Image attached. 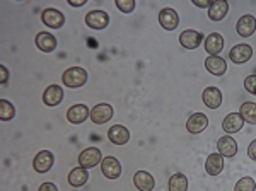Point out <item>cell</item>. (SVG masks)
<instances>
[{
	"instance_id": "1",
	"label": "cell",
	"mask_w": 256,
	"mask_h": 191,
	"mask_svg": "<svg viewBox=\"0 0 256 191\" xmlns=\"http://www.w3.org/2000/svg\"><path fill=\"white\" fill-rule=\"evenodd\" d=\"M62 82L70 89H77V87H82L88 82V72L82 67H70L62 76Z\"/></svg>"
},
{
	"instance_id": "2",
	"label": "cell",
	"mask_w": 256,
	"mask_h": 191,
	"mask_svg": "<svg viewBox=\"0 0 256 191\" xmlns=\"http://www.w3.org/2000/svg\"><path fill=\"white\" fill-rule=\"evenodd\" d=\"M111 118H113V108L110 104H106V102L96 104L90 110V122L94 124H104V123H108Z\"/></svg>"
},
{
	"instance_id": "3",
	"label": "cell",
	"mask_w": 256,
	"mask_h": 191,
	"mask_svg": "<svg viewBox=\"0 0 256 191\" xmlns=\"http://www.w3.org/2000/svg\"><path fill=\"white\" fill-rule=\"evenodd\" d=\"M86 24L90 29H96V31H102L110 24V16L104 10H90L86 16Z\"/></svg>"
},
{
	"instance_id": "4",
	"label": "cell",
	"mask_w": 256,
	"mask_h": 191,
	"mask_svg": "<svg viewBox=\"0 0 256 191\" xmlns=\"http://www.w3.org/2000/svg\"><path fill=\"white\" fill-rule=\"evenodd\" d=\"M99 162H102V157H101V150L96 147H89L86 150L80 152L79 156V166L80 168H86V169H90L94 166H98Z\"/></svg>"
},
{
	"instance_id": "5",
	"label": "cell",
	"mask_w": 256,
	"mask_h": 191,
	"mask_svg": "<svg viewBox=\"0 0 256 191\" xmlns=\"http://www.w3.org/2000/svg\"><path fill=\"white\" fill-rule=\"evenodd\" d=\"M101 171L106 176V180H118L120 174H122V164L116 157L108 156L102 159L101 162Z\"/></svg>"
},
{
	"instance_id": "6",
	"label": "cell",
	"mask_w": 256,
	"mask_h": 191,
	"mask_svg": "<svg viewBox=\"0 0 256 191\" xmlns=\"http://www.w3.org/2000/svg\"><path fill=\"white\" fill-rule=\"evenodd\" d=\"M251 56H253V48L246 43L236 44V46L229 52V60L232 62V64H238V65L246 64Z\"/></svg>"
},
{
	"instance_id": "7",
	"label": "cell",
	"mask_w": 256,
	"mask_h": 191,
	"mask_svg": "<svg viewBox=\"0 0 256 191\" xmlns=\"http://www.w3.org/2000/svg\"><path fill=\"white\" fill-rule=\"evenodd\" d=\"M41 20H43L44 26L52 29H60L65 24V16L56 9H44L41 14Z\"/></svg>"
},
{
	"instance_id": "8",
	"label": "cell",
	"mask_w": 256,
	"mask_h": 191,
	"mask_svg": "<svg viewBox=\"0 0 256 191\" xmlns=\"http://www.w3.org/2000/svg\"><path fill=\"white\" fill-rule=\"evenodd\" d=\"M236 31L239 36L242 38H250V36L254 34L256 31V18L251 14H246V16H241L236 24Z\"/></svg>"
},
{
	"instance_id": "9",
	"label": "cell",
	"mask_w": 256,
	"mask_h": 191,
	"mask_svg": "<svg viewBox=\"0 0 256 191\" xmlns=\"http://www.w3.org/2000/svg\"><path fill=\"white\" fill-rule=\"evenodd\" d=\"M204 41V34L200 31H193V29H186L180 34V43L183 48L186 50H195L202 44Z\"/></svg>"
},
{
	"instance_id": "10",
	"label": "cell",
	"mask_w": 256,
	"mask_h": 191,
	"mask_svg": "<svg viewBox=\"0 0 256 191\" xmlns=\"http://www.w3.org/2000/svg\"><path fill=\"white\" fill-rule=\"evenodd\" d=\"M53 160H55V157H53L52 152H50V150H41V152H38V156L34 157V160H32V168H34L36 172L44 174V172H48L50 169H52Z\"/></svg>"
},
{
	"instance_id": "11",
	"label": "cell",
	"mask_w": 256,
	"mask_h": 191,
	"mask_svg": "<svg viewBox=\"0 0 256 191\" xmlns=\"http://www.w3.org/2000/svg\"><path fill=\"white\" fill-rule=\"evenodd\" d=\"M159 22L166 31H172V29H176L178 24H180V16H178V12L174 9L166 7V9H162L159 12Z\"/></svg>"
},
{
	"instance_id": "12",
	"label": "cell",
	"mask_w": 256,
	"mask_h": 191,
	"mask_svg": "<svg viewBox=\"0 0 256 191\" xmlns=\"http://www.w3.org/2000/svg\"><path fill=\"white\" fill-rule=\"evenodd\" d=\"M207 126H208V118H207V114H204V113L192 114L186 122V130L193 135L202 134Z\"/></svg>"
},
{
	"instance_id": "13",
	"label": "cell",
	"mask_w": 256,
	"mask_h": 191,
	"mask_svg": "<svg viewBox=\"0 0 256 191\" xmlns=\"http://www.w3.org/2000/svg\"><path fill=\"white\" fill-rule=\"evenodd\" d=\"M90 118V110L86 104H76L67 111V120L72 124H82Z\"/></svg>"
},
{
	"instance_id": "14",
	"label": "cell",
	"mask_w": 256,
	"mask_h": 191,
	"mask_svg": "<svg viewBox=\"0 0 256 191\" xmlns=\"http://www.w3.org/2000/svg\"><path fill=\"white\" fill-rule=\"evenodd\" d=\"M64 101V89H62L60 86H48L46 89H44L43 92V102L46 106H58L60 102Z\"/></svg>"
},
{
	"instance_id": "15",
	"label": "cell",
	"mask_w": 256,
	"mask_h": 191,
	"mask_svg": "<svg viewBox=\"0 0 256 191\" xmlns=\"http://www.w3.org/2000/svg\"><path fill=\"white\" fill-rule=\"evenodd\" d=\"M242 126H244V120H242V116L239 113L227 114L224 118V122H222V128H224V132L227 135L238 134V132L242 130Z\"/></svg>"
},
{
	"instance_id": "16",
	"label": "cell",
	"mask_w": 256,
	"mask_h": 191,
	"mask_svg": "<svg viewBox=\"0 0 256 191\" xmlns=\"http://www.w3.org/2000/svg\"><path fill=\"white\" fill-rule=\"evenodd\" d=\"M222 169H224V156L218 152L210 154L207 160H205V171H207V174H210V176H218L222 172Z\"/></svg>"
},
{
	"instance_id": "17",
	"label": "cell",
	"mask_w": 256,
	"mask_h": 191,
	"mask_svg": "<svg viewBox=\"0 0 256 191\" xmlns=\"http://www.w3.org/2000/svg\"><path fill=\"white\" fill-rule=\"evenodd\" d=\"M108 138L114 145H125L130 140V132L123 124H113L108 130Z\"/></svg>"
},
{
	"instance_id": "18",
	"label": "cell",
	"mask_w": 256,
	"mask_h": 191,
	"mask_svg": "<svg viewBox=\"0 0 256 191\" xmlns=\"http://www.w3.org/2000/svg\"><path fill=\"white\" fill-rule=\"evenodd\" d=\"M224 50V38L218 32H212L205 38V52L208 53L210 56H217L218 53Z\"/></svg>"
},
{
	"instance_id": "19",
	"label": "cell",
	"mask_w": 256,
	"mask_h": 191,
	"mask_svg": "<svg viewBox=\"0 0 256 191\" xmlns=\"http://www.w3.org/2000/svg\"><path fill=\"white\" fill-rule=\"evenodd\" d=\"M217 150L224 157H234L238 154V142L230 135H224V136L218 138Z\"/></svg>"
},
{
	"instance_id": "20",
	"label": "cell",
	"mask_w": 256,
	"mask_h": 191,
	"mask_svg": "<svg viewBox=\"0 0 256 191\" xmlns=\"http://www.w3.org/2000/svg\"><path fill=\"white\" fill-rule=\"evenodd\" d=\"M34 43H36V46L44 53H52L53 50L56 48V38L52 34V32H46V31L38 32L34 38Z\"/></svg>"
},
{
	"instance_id": "21",
	"label": "cell",
	"mask_w": 256,
	"mask_h": 191,
	"mask_svg": "<svg viewBox=\"0 0 256 191\" xmlns=\"http://www.w3.org/2000/svg\"><path fill=\"white\" fill-rule=\"evenodd\" d=\"M202 99H204V104L210 108V110H217L218 106L222 104V92L217 89V87H207L202 94Z\"/></svg>"
},
{
	"instance_id": "22",
	"label": "cell",
	"mask_w": 256,
	"mask_h": 191,
	"mask_svg": "<svg viewBox=\"0 0 256 191\" xmlns=\"http://www.w3.org/2000/svg\"><path fill=\"white\" fill-rule=\"evenodd\" d=\"M134 184L138 191H152L156 186V181L147 171H137L134 176Z\"/></svg>"
},
{
	"instance_id": "23",
	"label": "cell",
	"mask_w": 256,
	"mask_h": 191,
	"mask_svg": "<svg viewBox=\"0 0 256 191\" xmlns=\"http://www.w3.org/2000/svg\"><path fill=\"white\" fill-rule=\"evenodd\" d=\"M205 68H207L212 76L220 77V76H224L227 70V62L220 56H208L207 60H205Z\"/></svg>"
},
{
	"instance_id": "24",
	"label": "cell",
	"mask_w": 256,
	"mask_h": 191,
	"mask_svg": "<svg viewBox=\"0 0 256 191\" xmlns=\"http://www.w3.org/2000/svg\"><path fill=\"white\" fill-rule=\"evenodd\" d=\"M89 180V172L86 168H76L72 169V171L68 172V184L74 186V188H80V186H84L86 182Z\"/></svg>"
},
{
	"instance_id": "25",
	"label": "cell",
	"mask_w": 256,
	"mask_h": 191,
	"mask_svg": "<svg viewBox=\"0 0 256 191\" xmlns=\"http://www.w3.org/2000/svg\"><path fill=\"white\" fill-rule=\"evenodd\" d=\"M227 12H229V2L216 0V2H212V6L208 9V18L212 20H222L227 16Z\"/></svg>"
},
{
	"instance_id": "26",
	"label": "cell",
	"mask_w": 256,
	"mask_h": 191,
	"mask_svg": "<svg viewBox=\"0 0 256 191\" xmlns=\"http://www.w3.org/2000/svg\"><path fill=\"white\" fill-rule=\"evenodd\" d=\"M169 191H188V178L181 172H176L169 178Z\"/></svg>"
},
{
	"instance_id": "27",
	"label": "cell",
	"mask_w": 256,
	"mask_h": 191,
	"mask_svg": "<svg viewBox=\"0 0 256 191\" xmlns=\"http://www.w3.org/2000/svg\"><path fill=\"white\" fill-rule=\"evenodd\" d=\"M239 114L242 116V120L251 124H256V102H242L241 110H239Z\"/></svg>"
},
{
	"instance_id": "28",
	"label": "cell",
	"mask_w": 256,
	"mask_h": 191,
	"mask_svg": "<svg viewBox=\"0 0 256 191\" xmlns=\"http://www.w3.org/2000/svg\"><path fill=\"white\" fill-rule=\"evenodd\" d=\"M14 116H16L14 106H12L7 99H0V120H2V122H10Z\"/></svg>"
},
{
	"instance_id": "29",
	"label": "cell",
	"mask_w": 256,
	"mask_h": 191,
	"mask_svg": "<svg viewBox=\"0 0 256 191\" xmlns=\"http://www.w3.org/2000/svg\"><path fill=\"white\" fill-rule=\"evenodd\" d=\"M234 191H256V181L251 176L241 178L234 186Z\"/></svg>"
},
{
	"instance_id": "30",
	"label": "cell",
	"mask_w": 256,
	"mask_h": 191,
	"mask_svg": "<svg viewBox=\"0 0 256 191\" xmlns=\"http://www.w3.org/2000/svg\"><path fill=\"white\" fill-rule=\"evenodd\" d=\"M116 7L118 10L125 12V14H130L135 9V2L134 0H116Z\"/></svg>"
},
{
	"instance_id": "31",
	"label": "cell",
	"mask_w": 256,
	"mask_h": 191,
	"mask_svg": "<svg viewBox=\"0 0 256 191\" xmlns=\"http://www.w3.org/2000/svg\"><path fill=\"white\" fill-rule=\"evenodd\" d=\"M244 89L250 94L256 96V74H254V76H248L244 78Z\"/></svg>"
},
{
	"instance_id": "32",
	"label": "cell",
	"mask_w": 256,
	"mask_h": 191,
	"mask_svg": "<svg viewBox=\"0 0 256 191\" xmlns=\"http://www.w3.org/2000/svg\"><path fill=\"white\" fill-rule=\"evenodd\" d=\"M248 156H250L251 160H254V162H256V138L250 145H248Z\"/></svg>"
},
{
	"instance_id": "33",
	"label": "cell",
	"mask_w": 256,
	"mask_h": 191,
	"mask_svg": "<svg viewBox=\"0 0 256 191\" xmlns=\"http://www.w3.org/2000/svg\"><path fill=\"white\" fill-rule=\"evenodd\" d=\"M38 191H58V188H56L53 182H43V184L40 186Z\"/></svg>"
},
{
	"instance_id": "34",
	"label": "cell",
	"mask_w": 256,
	"mask_h": 191,
	"mask_svg": "<svg viewBox=\"0 0 256 191\" xmlns=\"http://www.w3.org/2000/svg\"><path fill=\"white\" fill-rule=\"evenodd\" d=\"M193 4H195L196 7H202V9H210V6H212L210 0H193Z\"/></svg>"
},
{
	"instance_id": "35",
	"label": "cell",
	"mask_w": 256,
	"mask_h": 191,
	"mask_svg": "<svg viewBox=\"0 0 256 191\" xmlns=\"http://www.w3.org/2000/svg\"><path fill=\"white\" fill-rule=\"evenodd\" d=\"M0 74H2V78H0V82H2V84H7V80H9V70H7L6 67H0Z\"/></svg>"
},
{
	"instance_id": "36",
	"label": "cell",
	"mask_w": 256,
	"mask_h": 191,
	"mask_svg": "<svg viewBox=\"0 0 256 191\" xmlns=\"http://www.w3.org/2000/svg\"><path fill=\"white\" fill-rule=\"evenodd\" d=\"M68 4L72 7H82L86 4V0H68Z\"/></svg>"
}]
</instances>
